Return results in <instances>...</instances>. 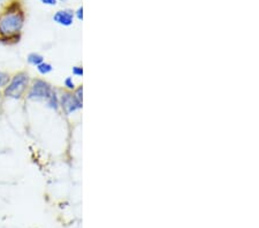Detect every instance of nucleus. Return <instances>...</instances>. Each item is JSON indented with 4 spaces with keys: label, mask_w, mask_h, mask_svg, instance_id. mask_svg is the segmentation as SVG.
I'll return each mask as SVG.
<instances>
[{
    "label": "nucleus",
    "mask_w": 259,
    "mask_h": 228,
    "mask_svg": "<svg viewBox=\"0 0 259 228\" xmlns=\"http://www.w3.org/2000/svg\"><path fill=\"white\" fill-rule=\"evenodd\" d=\"M24 20L26 14L19 0H12L7 4L5 10L0 13V41L5 44L19 41Z\"/></svg>",
    "instance_id": "f257e3e1"
},
{
    "label": "nucleus",
    "mask_w": 259,
    "mask_h": 228,
    "mask_svg": "<svg viewBox=\"0 0 259 228\" xmlns=\"http://www.w3.org/2000/svg\"><path fill=\"white\" fill-rule=\"evenodd\" d=\"M28 84L29 75L27 73L21 72L15 74V75L12 77V80L8 82V84L5 86L4 95H5L7 98L20 99L23 96V94L26 93Z\"/></svg>",
    "instance_id": "f03ea898"
},
{
    "label": "nucleus",
    "mask_w": 259,
    "mask_h": 228,
    "mask_svg": "<svg viewBox=\"0 0 259 228\" xmlns=\"http://www.w3.org/2000/svg\"><path fill=\"white\" fill-rule=\"evenodd\" d=\"M52 86L44 80H35L28 91V99L33 102L47 101L52 94Z\"/></svg>",
    "instance_id": "7ed1b4c3"
},
{
    "label": "nucleus",
    "mask_w": 259,
    "mask_h": 228,
    "mask_svg": "<svg viewBox=\"0 0 259 228\" xmlns=\"http://www.w3.org/2000/svg\"><path fill=\"white\" fill-rule=\"evenodd\" d=\"M59 102L60 106L65 110L67 114H72L73 112H76L77 110L82 109V103L80 101H77L76 97L70 93L62 94Z\"/></svg>",
    "instance_id": "20e7f679"
},
{
    "label": "nucleus",
    "mask_w": 259,
    "mask_h": 228,
    "mask_svg": "<svg viewBox=\"0 0 259 228\" xmlns=\"http://www.w3.org/2000/svg\"><path fill=\"white\" fill-rule=\"evenodd\" d=\"M53 21L60 26L69 27L72 26L74 22V13L69 10H62L56 12V14L53 15Z\"/></svg>",
    "instance_id": "39448f33"
},
{
    "label": "nucleus",
    "mask_w": 259,
    "mask_h": 228,
    "mask_svg": "<svg viewBox=\"0 0 259 228\" xmlns=\"http://www.w3.org/2000/svg\"><path fill=\"white\" fill-rule=\"evenodd\" d=\"M47 104L50 109H52L54 111H58L59 110V106H60V102H59V98H58L56 91H52V94L50 95V97L47 99Z\"/></svg>",
    "instance_id": "423d86ee"
},
{
    "label": "nucleus",
    "mask_w": 259,
    "mask_h": 228,
    "mask_svg": "<svg viewBox=\"0 0 259 228\" xmlns=\"http://www.w3.org/2000/svg\"><path fill=\"white\" fill-rule=\"evenodd\" d=\"M27 60H28L29 64L32 65V66H36V67H37V66L41 64V62H44V58H43V56L39 55V53L32 52L28 56Z\"/></svg>",
    "instance_id": "0eeeda50"
},
{
    "label": "nucleus",
    "mask_w": 259,
    "mask_h": 228,
    "mask_svg": "<svg viewBox=\"0 0 259 228\" xmlns=\"http://www.w3.org/2000/svg\"><path fill=\"white\" fill-rule=\"evenodd\" d=\"M37 70H38V73L41 74V75H47V74L51 73L52 72V65L48 64V62H41L40 65L37 66Z\"/></svg>",
    "instance_id": "6e6552de"
},
{
    "label": "nucleus",
    "mask_w": 259,
    "mask_h": 228,
    "mask_svg": "<svg viewBox=\"0 0 259 228\" xmlns=\"http://www.w3.org/2000/svg\"><path fill=\"white\" fill-rule=\"evenodd\" d=\"M10 81H11V77L7 73L0 72V88H5Z\"/></svg>",
    "instance_id": "1a4fd4ad"
},
{
    "label": "nucleus",
    "mask_w": 259,
    "mask_h": 228,
    "mask_svg": "<svg viewBox=\"0 0 259 228\" xmlns=\"http://www.w3.org/2000/svg\"><path fill=\"white\" fill-rule=\"evenodd\" d=\"M65 86L69 90H75V83L72 77H67L65 80Z\"/></svg>",
    "instance_id": "9d476101"
},
{
    "label": "nucleus",
    "mask_w": 259,
    "mask_h": 228,
    "mask_svg": "<svg viewBox=\"0 0 259 228\" xmlns=\"http://www.w3.org/2000/svg\"><path fill=\"white\" fill-rule=\"evenodd\" d=\"M82 94H83V88H82V86H80V88H77L76 90H75V94H74V96L76 97L77 101H80L81 103H82V99H83Z\"/></svg>",
    "instance_id": "9b49d317"
},
{
    "label": "nucleus",
    "mask_w": 259,
    "mask_h": 228,
    "mask_svg": "<svg viewBox=\"0 0 259 228\" xmlns=\"http://www.w3.org/2000/svg\"><path fill=\"white\" fill-rule=\"evenodd\" d=\"M73 74L75 76H82L83 75V68L82 67H73Z\"/></svg>",
    "instance_id": "f8f14e48"
},
{
    "label": "nucleus",
    "mask_w": 259,
    "mask_h": 228,
    "mask_svg": "<svg viewBox=\"0 0 259 228\" xmlns=\"http://www.w3.org/2000/svg\"><path fill=\"white\" fill-rule=\"evenodd\" d=\"M41 4H44V5H48V6H56L58 0H39Z\"/></svg>",
    "instance_id": "ddd939ff"
},
{
    "label": "nucleus",
    "mask_w": 259,
    "mask_h": 228,
    "mask_svg": "<svg viewBox=\"0 0 259 228\" xmlns=\"http://www.w3.org/2000/svg\"><path fill=\"white\" fill-rule=\"evenodd\" d=\"M76 18L78 19V20H83V7H80L78 8V10L76 11Z\"/></svg>",
    "instance_id": "4468645a"
},
{
    "label": "nucleus",
    "mask_w": 259,
    "mask_h": 228,
    "mask_svg": "<svg viewBox=\"0 0 259 228\" xmlns=\"http://www.w3.org/2000/svg\"><path fill=\"white\" fill-rule=\"evenodd\" d=\"M60 2H66V0H60Z\"/></svg>",
    "instance_id": "2eb2a0df"
},
{
    "label": "nucleus",
    "mask_w": 259,
    "mask_h": 228,
    "mask_svg": "<svg viewBox=\"0 0 259 228\" xmlns=\"http://www.w3.org/2000/svg\"><path fill=\"white\" fill-rule=\"evenodd\" d=\"M0 2H3V0H0Z\"/></svg>",
    "instance_id": "dca6fc26"
}]
</instances>
